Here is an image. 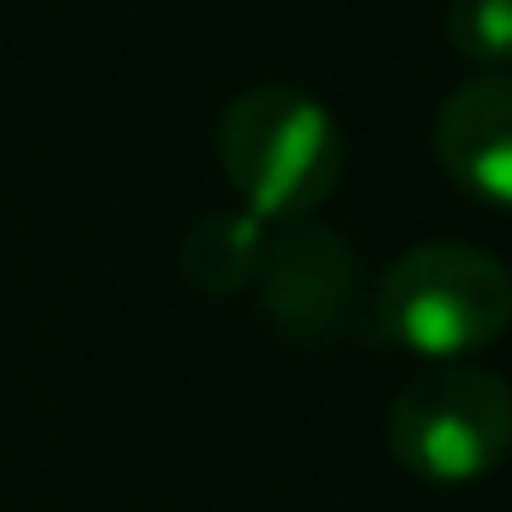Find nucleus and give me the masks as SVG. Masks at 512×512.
<instances>
[{"instance_id": "39448f33", "label": "nucleus", "mask_w": 512, "mask_h": 512, "mask_svg": "<svg viewBox=\"0 0 512 512\" xmlns=\"http://www.w3.org/2000/svg\"><path fill=\"white\" fill-rule=\"evenodd\" d=\"M430 144L463 193L512 210V72H479L446 94Z\"/></svg>"}, {"instance_id": "0eeeda50", "label": "nucleus", "mask_w": 512, "mask_h": 512, "mask_svg": "<svg viewBox=\"0 0 512 512\" xmlns=\"http://www.w3.org/2000/svg\"><path fill=\"white\" fill-rule=\"evenodd\" d=\"M446 39L474 67L501 72L512 61V0H446Z\"/></svg>"}, {"instance_id": "7ed1b4c3", "label": "nucleus", "mask_w": 512, "mask_h": 512, "mask_svg": "<svg viewBox=\"0 0 512 512\" xmlns=\"http://www.w3.org/2000/svg\"><path fill=\"white\" fill-rule=\"evenodd\" d=\"M386 446L424 485H474L512 457V386L479 364H430L391 397Z\"/></svg>"}, {"instance_id": "f03ea898", "label": "nucleus", "mask_w": 512, "mask_h": 512, "mask_svg": "<svg viewBox=\"0 0 512 512\" xmlns=\"http://www.w3.org/2000/svg\"><path fill=\"white\" fill-rule=\"evenodd\" d=\"M375 314L397 347L463 364L512 331V270L474 243H419L380 276Z\"/></svg>"}, {"instance_id": "f257e3e1", "label": "nucleus", "mask_w": 512, "mask_h": 512, "mask_svg": "<svg viewBox=\"0 0 512 512\" xmlns=\"http://www.w3.org/2000/svg\"><path fill=\"white\" fill-rule=\"evenodd\" d=\"M221 166L254 221L298 226L342 182V133L314 94L287 83L243 89L221 111Z\"/></svg>"}, {"instance_id": "423d86ee", "label": "nucleus", "mask_w": 512, "mask_h": 512, "mask_svg": "<svg viewBox=\"0 0 512 512\" xmlns=\"http://www.w3.org/2000/svg\"><path fill=\"white\" fill-rule=\"evenodd\" d=\"M265 248H270L265 221H254L248 210H210L188 226V237L177 248V270L204 298H232V292L259 281Z\"/></svg>"}, {"instance_id": "20e7f679", "label": "nucleus", "mask_w": 512, "mask_h": 512, "mask_svg": "<svg viewBox=\"0 0 512 512\" xmlns=\"http://www.w3.org/2000/svg\"><path fill=\"white\" fill-rule=\"evenodd\" d=\"M259 309L287 342H331L353 314L358 265L353 248L325 226H287L270 237L265 265H259Z\"/></svg>"}]
</instances>
